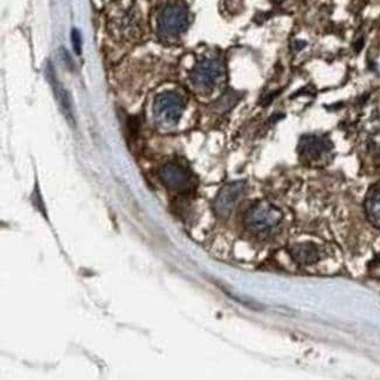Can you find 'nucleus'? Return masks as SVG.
<instances>
[{
  "label": "nucleus",
  "instance_id": "nucleus-1",
  "mask_svg": "<svg viewBox=\"0 0 380 380\" xmlns=\"http://www.w3.org/2000/svg\"><path fill=\"white\" fill-rule=\"evenodd\" d=\"M282 220L281 210L268 201H259L244 215V227L251 234H269Z\"/></svg>",
  "mask_w": 380,
  "mask_h": 380
},
{
  "label": "nucleus",
  "instance_id": "nucleus-2",
  "mask_svg": "<svg viewBox=\"0 0 380 380\" xmlns=\"http://www.w3.org/2000/svg\"><path fill=\"white\" fill-rule=\"evenodd\" d=\"M184 105L182 96L177 93L165 92L157 96L153 105V115L157 126L162 129H172L183 115Z\"/></svg>",
  "mask_w": 380,
  "mask_h": 380
},
{
  "label": "nucleus",
  "instance_id": "nucleus-3",
  "mask_svg": "<svg viewBox=\"0 0 380 380\" xmlns=\"http://www.w3.org/2000/svg\"><path fill=\"white\" fill-rule=\"evenodd\" d=\"M224 74V64L220 59L206 58L198 62L191 71V83L197 92L206 94L213 90Z\"/></svg>",
  "mask_w": 380,
  "mask_h": 380
},
{
  "label": "nucleus",
  "instance_id": "nucleus-4",
  "mask_svg": "<svg viewBox=\"0 0 380 380\" xmlns=\"http://www.w3.org/2000/svg\"><path fill=\"white\" fill-rule=\"evenodd\" d=\"M189 25V12L183 4H169L160 11L157 20L158 33L165 39L182 35Z\"/></svg>",
  "mask_w": 380,
  "mask_h": 380
},
{
  "label": "nucleus",
  "instance_id": "nucleus-5",
  "mask_svg": "<svg viewBox=\"0 0 380 380\" xmlns=\"http://www.w3.org/2000/svg\"><path fill=\"white\" fill-rule=\"evenodd\" d=\"M158 176L162 183L174 192H187L194 187V177L179 164H164L160 169Z\"/></svg>",
  "mask_w": 380,
  "mask_h": 380
},
{
  "label": "nucleus",
  "instance_id": "nucleus-6",
  "mask_svg": "<svg viewBox=\"0 0 380 380\" xmlns=\"http://www.w3.org/2000/svg\"><path fill=\"white\" fill-rule=\"evenodd\" d=\"M333 144L326 137L308 135L299 139V155L307 163H319L329 156Z\"/></svg>",
  "mask_w": 380,
  "mask_h": 380
},
{
  "label": "nucleus",
  "instance_id": "nucleus-7",
  "mask_svg": "<svg viewBox=\"0 0 380 380\" xmlns=\"http://www.w3.org/2000/svg\"><path fill=\"white\" fill-rule=\"evenodd\" d=\"M244 189L246 185L244 182H234L225 185L219 191L213 204L214 212L218 217L228 218L231 215L244 196Z\"/></svg>",
  "mask_w": 380,
  "mask_h": 380
},
{
  "label": "nucleus",
  "instance_id": "nucleus-8",
  "mask_svg": "<svg viewBox=\"0 0 380 380\" xmlns=\"http://www.w3.org/2000/svg\"><path fill=\"white\" fill-rule=\"evenodd\" d=\"M289 253L292 260L299 266L314 265L321 258L319 248L311 242L294 244L289 248Z\"/></svg>",
  "mask_w": 380,
  "mask_h": 380
},
{
  "label": "nucleus",
  "instance_id": "nucleus-9",
  "mask_svg": "<svg viewBox=\"0 0 380 380\" xmlns=\"http://www.w3.org/2000/svg\"><path fill=\"white\" fill-rule=\"evenodd\" d=\"M112 24L115 28L116 32H119V35H133L137 28L136 14L133 7H121L119 16L115 14L112 18Z\"/></svg>",
  "mask_w": 380,
  "mask_h": 380
},
{
  "label": "nucleus",
  "instance_id": "nucleus-10",
  "mask_svg": "<svg viewBox=\"0 0 380 380\" xmlns=\"http://www.w3.org/2000/svg\"><path fill=\"white\" fill-rule=\"evenodd\" d=\"M47 78L48 80H49V83H51L52 89H53L55 97H57L59 105L61 107L62 112H64V114H65V116L69 121H71V123L74 122L69 93L66 92L64 85H61V83L59 82L58 78L55 76L54 69H53V67H52L51 65H48Z\"/></svg>",
  "mask_w": 380,
  "mask_h": 380
},
{
  "label": "nucleus",
  "instance_id": "nucleus-11",
  "mask_svg": "<svg viewBox=\"0 0 380 380\" xmlns=\"http://www.w3.org/2000/svg\"><path fill=\"white\" fill-rule=\"evenodd\" d=\"M365 210L371 224L380 228V183L374 185L367 192Z\"/></svg>",
  "mask_w": 380,
  "mask_h": 380
},
{
  "label": "nucleus",
  "instance_id": "nucleus-12",
  "mask_svg": "<svg viewBox=\"0 0 380 380\" xmlns=\"http://www.w3.org/2000/svg\"><path fill=\"white\" fill-rule=\"evenodd\" d=\"M71 42H73V47H74L76 54H81V35L76 28L71 31Z\"/></svg>",
  "mask_w": 380,
  "mask_h": 380
}]
</instances>
